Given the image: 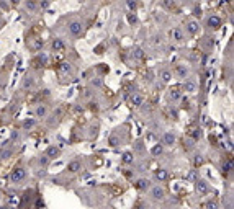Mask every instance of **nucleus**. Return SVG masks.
<instances>
[{
  "instance_id": "obj_1",
  "label": "nucleus",
  "mask_w": 234,
  "mask_h": 209,
  "mask_svg": "<svg viewBox=\"0 0 234 209\" xmlns=\"http://www.w3.org/2000/svg\"><path fill=\"white\" fill-rule=\"evenodd\" d=\"M83 31V23L79 21V20H74V21L69 23V34L71 36H80Z\"/></svg>"
},
{
  "instance_id": "obj_2",
  "label": "nucleus",
  "mask_w": 234,
  "mask_h": 209,
  "mask_svg": "<svg viewBox=\"0 0 234 209\" xmlns=\"http://www.w3.org/2000/svg\"><path fill=\"white\" fill-rule=\"evenodd\" d=\"M25 176H26V170L25 168H15L12 172V175H10V182H12V183H20V182L25 180Z\"/></svg>"
},
{
  "instance_id": "obj_3",
  "label": "nucleus",
  "mask_w": 234,
  "mask_h": 209,
  "mask_svg": "<svg viewBox=\"0 0 234 209\" xmlns=\"http://www.w3.org/2000/svg\"><path fill=\"white\" fill-rule=\"evenodd\" d=\"M151 198L154 201H162L165 198V191L162 186H152L151 188Z\"/></svg>"
},
{
  "instance_id": "obj_4",
  "label": "nucleus",
  "mask_w": 234,
  "mask_h": 209,
  "mask_svg": "<svg viewBox=\"0 0 234 209\" xmlns=\"http://www.w3.org/2000/svg\"><path fill=\"white\" fill-rule=\"evenodd\" d=\"M206 26L208 28H213V30H218V28L221 26V18H219L218 15H211L206 20Z\"/></svg>"
},
{
  "instance_id": "obj_5",
  "label": "nucleus",
  "mask_w": 234,
  "mask_h": 209,
  "mask_svg": "<svg viewBox=\"0 0 234 209\" xmlns=\"http://www.w3.org/2000/svg\"><path fill=\"white\" fill-rule=\"evenodd\" d=\"M198 31H200V25H198L195 20H190V21H187V33H188V34L195 36V34H198Z\"/></svg>"
},
{
  "instance_id": "obj_6",
  "label": "nucleus",
  "mask_w": 234,
  "mask_h": 209,
  "mask_svg": "<svg viewBox=\"0 0 234 209\" xmlns=\"http://www.w3.org/2000/svg\"><path fill=\"white\" fill-rule=\"evenodd\" d=\"M170 36H172V39H174V41H177V43H182V41L185 39L183 31L180 30V28H174V30L170 31Z\"/></svg>"
},
{
  "instance_id": "obj_7",
  "label": "nucleus",
  "mask_w": 234,
  "mask_h": 209,
  "mask_svg": "<svg viewBox=\"0 0 234 209\" xmlns=\"http://www.w3.org/2000/svg\"><path fill=\"white\" fill-rule=\"evenodd\" d=\"M175 75L179 79H187V75H188V69H187V65H183V64H179L175 67Z\"/></svg>"
},
{
  "instance_id": "obj_8",
  "label": "nucleus",
  "mask_w": 234,
  "mask_h": 209,
  "mask_svg": "<svg viewBox=\"0 0 234 209\" xmlns=\"http://www.w3.org/2000/svg\"><path fill=\"white\" fill-rule=\"evenodd\" d=\"M162 142H164V145H174V142H175V134H174V132H164Z\"/></svg>"
},
{
  "instance_id": "obj_9",
  "label": "nucleus",
  "mask_w": 234,
  "mask_h": 209,
  "mask_svg": "<svg viewBox=\"0 0 234 209\" xmlns=\"http://www.w3.org/2000/svg\"><path fill=\"white\" fill-rule=\"evenodd\" d=\"M52 49H54L56 52H62L66 49V44H64V41L61 39V38H56L54 41H52Z\"/></svg>"
},
{
  "instance_id": "obj_10",
  "label": "nucleus",
  "mask_w": 234,
  "mask_h": 209,
  "mask_svg": "<svg viewBox=\"0 0 234 209\" xmlns=\"http://www.w3.org/2000/svg\"><path fill=\"white\" fill-rule=\"evenodd\" d=\"M154 176H156V180H157V182H165V180L169 178V173H167V170L159 168V170H156Z\"/></svg>"
},
{
  "instance_id": "obj_11",
  "label": "nucleus",
  "mask_w": 234,
  "mask_h": 209,
  "mask_svg": "<svg viewBox=\"0 0 234 209\" xmlns=\"http://www.w3.org/2000/svg\"><path fill=\"white\" fill-rule=\"evenodd\" d=\"M25 8L28 10V12H31V13H34V12H38V2L36 0H25Z\"/></svg>"
},
{
  "instance_id": "obj_12",
  "label": "nucleus",
  "mask_w": 234,
  "mask_h": 209,
  "mask_svg": "<svg viewBox=\"0 0 234 209\" xmlns=\"http://www.w3.org/2000/svg\"><path fill=\"white\" fill-rule=\"evenodd\" d=\"M67 170H69L71 173H77L79 170H82V165H80V162H79V160H72V162H69Z\"/></svg>"
},
{
  "instance_id": "obj_13",
  "label": "nucleus",
  "mask_w": 234,
  "mask_h": 209,
  "mask_svg": "<svg viewBox=\"0 0 234 209\" xmlns=\"http://www.w3.org/2000/svg\"><path fill=\"white\" fill-rule=\"evenodd\" d=\"M197 190H198V193H200V194H206L208 191H209L208 183H206V182H203V180L197 182Z\"/></svg>"
},
{
  "instance_id": "obj_14",
  "label": "nucleus",
  "mask_w": 234,
  "mask_h": 209,
  "mask_svg": "<svg viewBox=\"0 0 234 209\" xmlns=\"http://www.w3.org/2000/svg\"><path fill=\"white\" fill-rule=\"evenodd\" d=\"M59 154H61V150H59L56 145H51V147H48V150H46V155L49 157V159H56V157H59Z\"/></svg>"
},
{
  "instance_id": "obj_15",
  "label": "nucleus",
  "mask_w": 234,
  "mask_h": 209,
  "mask_svg": "<svg viewBox=\"0 0 234 209\" xmlns=\"http://www.w3.org/2000/svg\"><path fill=\"white\" fill-rule=\"evenodd\" d=\"M183 88H185V92H188V93H195L197 92V83H195L193 80H187Z\"/></svg>"
},
{
  "instance_id": "obj_16",
  "label": "nucleus",
  "mask_w": 234,
  "mask_h": 209,
  "mask_svg": "<svg viewBox=\"0 0 234 209\" xmlns=\"http://www.w3.org/2000/svg\"><path fill=\"white\" fill-rule=\"evenodd\" d=\"M134 186L138 188V190L144 191V190H148V188H149V180H146V178H141V180H138V182L134 183Z\"/></svg>"
},
{
  "instance_id": "obj_17",
  "label": "nucleus",
  "mask_w": 234,
  "mask_h": 209,
  "mask_svg": "<svg viewBox=\"0 0 234 209\" xmlns=\"http://www.w3.org/2000/svg\"><path fill=\"white\" fill-rule=\"evenodd\" d=\"M34 114H36V118H44L48 114V108L46 105H39V106L36 108V111H34Z\"/></svg>"
},
{
  "instance_id": "obj_18",
  "label": "nucleus",
  "mask_w": 234,
  "mask_h": 209,
  "mask_svg": "<svg viewBox=\"0 0 234 209\" xmlns=\"http://www.w3.org/2000/svg\"><path fill=\"white\" fill-rule=\"evenodd\" d=\"M131 103L134 105V106H141V105L144 103V96L139 95V93H134V95H133V98H131Z\"/></svg>"
},
{
  "instance_id": "obj_19",
  "label": "nucleus",
  "mask_w": 234,
  "mask_h": 209,
  "mask_svg": "<svg viewBox=\"0 0 234 209\" xmlns=\"http://www.w3.org/2000/svg\"><path fill=\"white\" fill-rule=\"evenodd\" d=\"M231 170H233V163H231V160H228V162L223 163L221 172H223V175H224V176H228L229 173H231Z\"/></svg>"
},
{
  "instance_id": "obj_20",
  "label": "nucleus",
  "mask_w": 234,
  "mask_h": 209,
  "mask_svg": "<svg viewBox=\"0 0 234 209\" xmlns=\"http://www.w3.org/2000/svg\"><path fill=\"white\" fill-rule=\"evenodd\" d=\"M33 83H34V77H31V75H26V77L23 79L22 87L26 90V88H31V87H33Z\"/></svg>"
},
{
  "instance_id": "obj_21",
  "label": "nucleus",
  "mask_w": 234,
  "mask_h": 209,
  "mask_svg": "<svg viewBox=\"0 0 234 209\" xmlns=\"http://www.w3.org/2000/svg\"><path fill=\"white\" fill-rule=\"evenodd\" d=\"M169 98L174 100V102H179V100L182 98V93H180V90L172 88V90H170V93H169Z\"/></svg>"
},
{
  "instance_id": "obj_22",
  "label": "nucleus",
  "mask_w": 234,
  "mask_h": 209,
  "mask_svg": "<svg viewBox=\"0 0 234 209\" xmlns=\"http://www.w3.org/2000/svg\"><path fill=\"white\" fill-rule=\"evenodd\" d=\"M160 79H162L164 83L170 82V79H172V72H170V70H162V72H160Z\"/></svg>"
},
{
  "instance_id": "obj_23",
  "label": "nucleus",
  "mask_w": 234,
  "mask_h": 209,
  "mask_svg": "<svg viewBox=\"0 0 234 209\" xmlns=\"http://www.w3.org/2000/svg\"><path fill=\"white\" fill-rule=\"evenodd\" d=\"M162 152H164V147H162V145H160V144H156V145H154V147H152V149H151V154H152V155H154V157H157V155H160V154H162Z\"/></svg>"
},
{
  "instance_id": "obj_24",
  "label": "nucleus",
  "mask_w": 234,
  "mask_h": 209,
  "mask_svg": "<svg viewBox=\"0 0 234 209\" xmlns=\"http://www.w3.org/2000/svg\"><path fill=\"white\" fill-rule=\"evenodd\" d=\"M123 162L124 163H133L134 162V155H133L131 152H124L123 154Z\"/></svg>"
},
{
  "instance_id": "obj_25",
  "label": "nucleus",
  "mask_w": 234,
  "mask_h": 209,
  "mask_svg": "<svg viewBox=\"0 0 234 209\" xmlns=\"http://www.w3.org/2000/svg\"><path fill=\"white\" fill-rule=\"evenodd\" d=\"M49 160H51V159H49L46 154H44V155H39V159H38V163H39L41 167H46L48 163H49Z\"/></svg>"
},
{
  "instance_id": "obj_26",
  "label": "nucleus",
  "mask_w": 234,
  "mask_h": 209,
  "mask_svg": "<svg viewBox=\"0 0 234 209\" xmlns=\"http://www.w3.org/2000/svg\"><path fill=\"white\" fill-rule=\"evenodd\" d=\"M34 124H36V119H25L23 121V127H25V129H33Z\"/></svg>"
},
{
  "instance_id": "obj_27",
  "label": "nucleus",
  "mask_w": 234,
  "mask_h": 209,
  "mask_svg": "<svg viewBox=\"0 0 234 209\" xmlns=\"http://www.w3.org/2000/svg\"><path fill=\"white\" fill-rule=\"evenodd\" d=\"M108 144H110L111 147H116V145L120 144V139H118L116 136H111V137H108Z\"/></svg>"
},
{
  "instance_id": "obj_28",
  "label": "nucleus",
  "mask_w": 234,
  "mask_h": 209,
  "mask_svg": "<svg viewBox=\"0 0 234 209\" xmlns=\"http://www.w3.org/2000/svg\"><path fill=\"white\" fill-rule=\"evenodd\" d=\"M126 7H128L130 10H136L138 3H136V0H126Z\"/></svg>"
},
{
  "instance_id": "obj_29",
  "label": "nucleus",
  "mask_w": 234,
  "mask_h": 209,
  "mask_svg": "<svg viewBox=\"0 0 234 209\" xmlns=\"http://www.w3.org/2000/svg\"><path fill=\"white\" fill-rule=\"evenodd\" d=\"M49 3H51V0H41V3L38 7L43 8V10H46V8H49Z\"/></svg>"
},
{
  "instance_id": "obj_30",
  "label": "nucleus",
  "mask_w": 234,
  "mask_h": 209,
  "mask_svg": "<svg viewBox=\"0 0 234 209\" xmlns=\"http://www.w3.org/2000/svg\"><path fill=\"white\" fill-rule=\"evenodd\" d=\"M59 70H61V72H67V70H71V65H69V64H66V62H64V64H61Z\"/></svg>"
},
{
  "instance_id": "obj_31",
  "label": "nucleus",
  "mask_w": 234,
  "mask_h": 209,
  "mask_svg": "<svg viewBox=\"0 0 234 209\" xmlns=\"http://www.w3.org/2000/svg\"><path fill=\"white\" fill-rule=\"evenodd\" d=\"M10 155H12V150H10V149H7V150H3L2 154H0V157H2V159H8Z\"/></svg>"
},
{
  "instance_id": "obj_32",
  "label": "nucleus",
  "mask_w": 234,
  "mask_h": 209,
  "mask_svg": "<svg viewBox=\"0 0 234 209\" xmlns=\"http://www.w3.org/2000/svg\"><path fill=\"white\" fill-rule=\"evenodd\" d=\"M192 136H193V139H195V141H198V139L201 137V131H200V129H195Z\"/></svg>"
},
{
  "instance_id": "obj_33",
  "label": "nucleus",
  "mask_w": 234,
  "mask_h": 209,
  "mask_svg": "<svg viewBox=\"0 0 234 209\" xmlns=\"http://www.w3.org/2000/svg\"><path fill=\"white\" fill-rule=\"evenodd\" d=\"M164 5L169 7V8H174V7H175V3H174L172 0H164Z\"/></svg>"
},
{
  "instance_id": "obj_34",
  "label": "nucleus",
  "mask_w": 234,
  "mask_h": 209,
  "mask_svg": "<svg viewBox=\"0 0 234 209\" xmlns=\"http://www.w3.org/2000/svg\"><path fill=\"white\" fill-rule=\"evenodd\" d=\"M92 85L93 87H100V85H102V80H100V79H92Z\"/></svg>"
},
{
  "instance_id": "obj_35",
  "label": "nucleus",
  "mask_w": 234,
  "mask_h": 209,
  "mask_svg": "<svg viewBox=\"0 0 234 209\" xmlns=\"http://www.w3.org/2000/svg\"><path fill=\"white\" fill-rule=\"evenodd\" d=\"M193 15L195 16H201V8H198V7H197V8L193 10Z\"/></svg>"
},
{
  "instance_id": "obj_36",
  "label": "nucleus",
  "mask_w": 234,
  "mask_h": 209,
  "mask_svg": "<svg viewBox=\"0 0 234 209\" xmlns=\"http://www.w3.org/2000/svg\"><path fill=\"white\" fill-rule=\"evenodd\" d=\"M128 21H130V23H136V16L130 13V15H128Z\"/></svg>"
},
{
  "instance_id": "obj_37",
  "label": "nucleus",
  "mask_w": 234,
  "mask_h": 209,
  "mask_svg": "<svg viewBox=\"0 0 234 209\" xmlns=\"http://www.w3.org/2000/svg\"><path fill=\"white\" fill-rule=\"evenodd\" d=\"M206 208H211V209H216V208H218V204H216V203H213V201H211V203H206Z\"/></svg>"
},
{
  "instance_id": "obj_38",
  "label": "nucleus",
  "mask_w": 234,
  "mask_h": 209,
  "mask_svg": "<svg viewBox=\"0 0 234 209\" xmlns=\"http://www.w3.org/2000/svg\"><path fill=\"white\" fill-rule=\"evenodd\" d=\"M195 165H197V167L201 165V157L200 155H197V159H195Z\"/></svg>"
},
{
  "instance_id": "obj_39",
  "label": "nucleus",
  "mask_w": 234,
  "mask_h": 209,
  "mask_svg": "<svg viewBox=\"0 0 234 209\" xmlns=\"http://www.w3.org/2000/svg\"><path fill=\"white\" fill-rule=\"evenodd\" d=\"M8 2H10V5H20L22 0H8Z\"/></svg>"
},
{
  "instance_id": "obj_40",
  "label": "nucleus",
  "mask_w": 234,
  "mask_h": 209,
  "mask_svg": "<svg viewBox=\"0 0 234 209\" xmlns=\"http://www.w3.org/2000/svg\"><path fill=\"white\" fill-rule=\"evenodd\" d=\"M41 44H43V41H36V43H34V47L38 49V47H41Z\"/></svg>"
},
{
  "instance_id": "obj_41",
  "label": "nucleus",
  "mask_w": 234,
  "mask_h": 209,
  "mask_svg": "<svg viewBox=\"0 0 234 209\" xmlns=\"http://www.w3.org/2000/svg\"><path fill=\"white\" fill-rule=\"evenodd\" d=\"M136 150H138V152H141V150H142V144H141V142H139V144H138V147H136Z\"/></svg>"
},
{
  "instance_id": "obj_42",
  "label": "nucleus",
  "mask_w": 234,
  "mask_h": 209,
  "mask_svg": "<svg viewBox=\"0 0 234 209\" xmlns=\"http://www.w3.org/2000/svg\"><path fill=\"white\" fill-rule=\"evenodd\" d=\"M3 26V21H2V18H0V28H2Z\"/></svg>"
},
{
  "instance_id": "obj_43",
  "label": "nucleus",
  "mask_w": 234,
  "mask_h": 209,
  "mask_svg": "<svg viewBox=\"0 0 234 209\" xmlns=\"http://www.w3.org/2000/svg\"><path fill=\"white\" fill-rule=\"evenodd\" d=\"M208 2H213V0H208Z\"/></svg>"
}]
</instances>
